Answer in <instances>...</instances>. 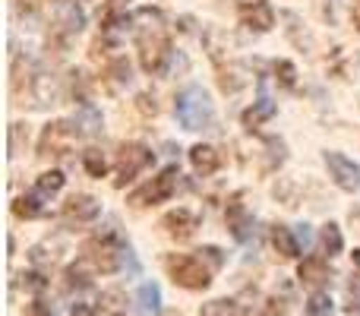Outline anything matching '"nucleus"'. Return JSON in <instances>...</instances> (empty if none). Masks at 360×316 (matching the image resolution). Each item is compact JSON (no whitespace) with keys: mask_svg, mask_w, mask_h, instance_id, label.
I'll return each mask as SVG.
<instances>
[{"mask_svg":"<svg viewBox=\"0 0 360 316\" xmlns=\"http://www.w3.org/2000/svg\"><path fill=\"white\" fill-rule=\"evenodd\" d=\"M174 114L184 130H205L212 124V118H215V108H212V99L205 89L186 86L174 101Z\"/></svg>","mask_w":360,"mask_h":316,"instance_id":"obj_1","label":"nucleus"},{"mask_svg":"<svg viewBox=\"0 0 360 316\" xmlns=\"http://www.w3.org/2000/svg\"><path fill=\"white\" fill-rule=\"evenodd\" d=\"M165 266H168L171 279H174L180 288H190V291L209 288V282H212V269L205 266L199 256H168Z\"/></svg>","mask_w":360,"mask_h":316,"instance_id":"obj_2","label":"nucleus"},{"mask_svg":"<svg viewBox=\"0 0 360 316\" xmlns=\"http://www.w3.org/2000/svg\"><path fill=\"white\" fill-rule=\"evenodd\" d=\"M177 180H180V171H177V168H174V165L165 168L158 177H152V184L139 187V190L133 193L130 203H133V206H155V203H165V199L174 196Z\"/></svg>","mask_w":360,"mask_h":316,"instance_id":"obj_3","label":"nucleus"},{"mask_svg":"<svg viewBox=\"0 0 360 316\" xmlns=\"http://www.w3.org/2000/svg\"><path fill=\"white\" fill-rule=\"evenodd\" d=\"M326 168H329V177L342 190H348V193L360 190V165L354 158L342 156V152H326Z\"/></svg>","mask_w":360,"mask_h":316,"instance_id":"obj_4","label":"nucleus"},{"mask_svg":"<svg viewBox=\"0 0 360 316\" xmlns=\"http://www.w3.org/2000/svg\"><path fill=\"white\" fill-rule=\"evenodd\" d=\"M152 161H155V152H152L149 146H139V143L124 146V149H120V165H117V171H120L117 184L124 187L127 180H133L139 171H143V168H149Z\"/></svg>","mask_w":360,"mask_h":316,"instance_id":"obj_5","label":"nucleus"},{"mask_svg":"<svg viewBox=\"0 0 360 316\" xmlns=\"http://www.w3.org/2000/svg\"><path fill=\"white\" fill-rule=\"evenodd\" d=\"M54 23H57V29L67 32V35H79L82 25H86V13H82L73 0H60V4L54 6Z\"/></svg>","mask_w":360,"mask_h":316,"instance_id":"obj_6","label":"nucleus"},{"mask_svg":"<svg viewBox=\"0 0 360 316\" xmlns=\"http://www.w3.org/2000/svg\"><path fill=\"white\" fill-rule=\"evenodd\" d=\"M243 23L256 32H269L275 25V13L266 0H256V4H247L243 6Z\"/></svg>","mask_w":360,"mask_h":316,"instance_id":"obj_7","label":"nucleus"},{"mask_svg":"<svg viewBox=\"0 0 360 316\" xmlns=\"http://www.w3.org/2000/svg\"><path fill=\"white\" fill-rule=\"evenodd\" d=\"M63 215L76 218V222H92V218L101 215V203L95 196H73L63 206Z\"/></svg>","mask_w":360,"mask_h":316,"instance_id":"obj_8","label":"nucleus"},{"mask_svg":"<svg viewBox=\"0 0 360 316\" xmlns=\"http://www.w3.org/2000/svg\"><path fill=\"white\" fill-rule=\"evenodd\" d=\"M70 130H73L76 137H95V133L101 130V114L95 111L92 105H86L82 111H76L73 120H70Z\"/></svg>","mask_w":360,"mask_h":316,"instance_id":"obj_9","label":"nucleus"},{"mask_svg":"<svg viewBox=\"0 0 360 316\" xmlns=\"http://www.w3.org/2000/svg\"><path fill=\"white\" fill-rule=\"evenodd\" d=\"M297 275L304 285H323V282L329 279V266H326V260H319V256H307V260L300 263Z\"/></svg>","mask_w":360,"mask_h":316,"instance_id":"obj_10","label":"nucleus"},{"mask_svg":"<svg viewBox=\"0 0 360 316\" xmlns=\"http://www.w3.org/2000/svg\"><path fill=\"white\" fill-rule=\"evenodd\" d=\"M190 161H193V168H196L202 177H209V174L218 171V152L212 149V146H193Z\"/></svg>","mask_w":360,"mask_h":316,"instance_id":"obj_11","label":"nucleus"},{"mask_svg":"<svg viewBox=\"0 0 360 316\" xmlns=\"http://www.w3.org/2000/svg\"><path fill=\"white\" fill-rule=\"evenodd\" d=\"M228 228H231V234H234L237 241H247V237L253 234V218L247 215V209H243V206H231Z\"/></svg>","mask_w":360,"mask_h":316,"instance_id":"obj_12","label":"nucleus"},{"mask_svg":"<svg viewBox=\"0 0 360 316\" xmlns=\"http://www.w3.org/2000/svg\"><path fill=\"white\" fill-rule=\"evenodd\" d=\"M272 244L281 256H300V244H297V234L285 225H275L272 228Z\"/></svg>","mask_w":360,"mask_h":316,"instance_id":"obj_13","label":"nucleus"},{"mask_svg":"<svg viewBox=\"0 0 360 316\" xmlns=\"http://www.w3.org/2000/svg\"><path fill=\"white\" fill-rule=\"evenodd\" d=\"M196 225H199V218L193 215V212H186V209H177V212H171V215L165 218V228H168L171 234H180V237L193 234Z\"/></svg>","mask_w":360,"mask_h":316,"instance_id":"obj_14","label":"nucleus"},{"mask_svg":"<svg viewBox=\"0 0 360 316\" xmlns=\"http://www.w3.org/2000/svg\"><path fill=\"white\" fill-rule=\"evenodd\" d=\"M41 199H44L41 193L32 190V193H25V196H19L16 203H13V212H16L19 218H35V215H41V212H44Z\"/></svg>","mask_w":360,"mask_h":316,"instance_id":"obj_15","label":"nucleus"},{"mask_svg":"<svg viewBox=\"0 0 360 316\" xmlns=\"http://www.w3.org/2000/svg\"><path fill=\"white\" fill-rule=\"evenodd\" d=\"M272 114H275V101L259 99L253 108H250V111H243V127H250V130H253V127H259L262 120H269Z\"/></svg>","mask_w":360,"mask_h":316,"instance_id":"obj_16","label":"nucleus"},{"mask_svg":"<svg viewBox=\"0 0 360 316\" xmlns=\"http://www.w3.org/2000/svg\"><path fill=\"white\" fill-rule=\"evenodd\" d=\"M139 307H143L146 313H158L162 310V288L155 285V282H146V285H139Z\"/></svg>","mask_w":360,"mask_h":316,"instance_id":"obj_17","label":"nucleus"},{"mask_svg":"<svg viewBox=\"0 0 360 316\" xmlns=\"http://www.w3.org/2000/svg\"><path fill=\"white\" fill-rule=\"evenodd\" d=\"M63 184H67V177H63V171H44L41 177L35 180V193H41L44 199L54 196V193L63 190Z\"/></svg>","mask_w":360,"mask_h":316,"instance_id":"obj_18","label":"nucleus"},{"mask_svg":"<svg viewBox=\"0 0 360 316\" xmlns=\"http://www.w3.org/2000/svg\"><path fill=\"white\" fill-rule=\"evenodd\" d=\"M319 237H323V250H326L329 256H338V253L345 250V237H342V231H338V225H335V222L326 225L323 234H319Z\"/></svg>","mask_w":360,"mask_h":316,"instance_id":"obj_19","label":"nucleus"},{"mask_svg":"<svg viewBox=\"0 0 360 316\" xmlns=\"http://www.w3.org/2000/svg\"><path fill=\"white\" fill-rule=\"evenodd\" d=\"M82 165H86V171L92 174V177H105V174H108V158L101 156L98 149L82 152Z\"/></svg>","mask_w":360,"mask_h":316,"instance_id":"obj_20","label":"nucleus"},{"mask_svg":"<svg viewBox=\"0 0 360 316\" xmlns=\"http://www.w3.org/2000/svg\"><path fill=\"white\" fill-rule=\"evenodd\" d=\"M307 313L310 316H329L332 313V298L326 291H313L307 301Z\"/></svg>","mask_w":360,"mask_h":316,"instance_id":"obj_21","label":"nucleus"},{"mask_svg":"<svg viewBox=\"0 0 360 316\" xmlns=\"http://www.w3.org/2000/svg\"><path fill=\"white\" fill-rule=\"evenodd\" d=\"M89 285H92V279H89V272L82 269V263L67 269V288L70 291H82V288H89Z\"/></svg>","mask_w":360,"mask_h":316,"instance_id":"obj_22","label":"nucleus"},{"mask_svg":"<svg viewBox=\"0 0 360 316\" xmlns=\"http://www.w3.org/2000/svg\"><path fill=\"white\" fill-rule=\"evenodd\" d=\"M199 316H234V301H209Z\"/></svg>","mask_w":360,"mask_h":316,"instance_id":"obj_23","label":"nucleus"},{"mask_svg":"<svg viewBox=\"0 0 360 316\" xmlns=\"http://www.w3.org/2000/svg\"><path fill=\"white\" fill-rule=\"evenodd\" d=\"M196 256H199L202 263H209L212 272H215V269H221V263H224V253H221L218 247H199V250H196Z\"/></svg>","mask_w":360,"mask_h":316,"instance_id":"obj_24","label":"nucleus"},{"mask_svg":"<svg viewBox=\"0 0 360 316\" xmlns=\"http://www.w3.org/2000/svg\"><path fill=\"white\" fill-rule=\"evenodd\" d=\"M345 294H348V313H357L360 316V279H351L348 288H345Z\"/></svg>","mask_w":360,"mask_h":316,"instance_id":"obj_25","label":"nucleus"},{"mask_svg":"<svg viewBox=\"0 0 360 316\" xmlns=\"http://www.w3.org/2000/svg\"><path fill=\"white\" fill-rule=\"evenodd\" d=\"M19 279H22V288H29V291H44V288H48V282L38 272H22Z\"/></svg>","mask_w":360,"mask_h":316,"instance_id":"obj_26","label":"nucleus"},{"mask_svg":"<svg viewBox=\"0 0 360 316\" xmlns=\"http://www.w3.org/2000/svg\"><path fill=\"white\" fill-rule=\"evenodd\" d=\"M32 316H57V307L51 301H35L32 304Z\"/></svg>","mask_w":360,"mask_h":316,"instance_id":"obj_27","label":"nucleus"},{"mask_svg":"<svg viewBox=\"0 0 360 316\" xmlns=\"http://www.w3.org/2000/svg\"><path fill=\"white\" fill-rule=\"evenodd\" d=\"M294 234H297V244H300V247H310V244H313V234H310V225H294Z\"/></svg>","mask_w":360,"mask_h":316,"instance_id":"obj_28","label":"nucleus"},{"mask_svg":"<svg viewBox=\"0 0 360 316\" xmlns=\"http://www.w3.org/2000/svg\"><path fill=\"white\" fill-rule=\"evenodd\" d=\"M275 70H278V73H281V82H285V86H294V63L281 61Z\"/></svg>","mask_w":360,"mask_h":316,"instance_id":"obj_29","label":"nucleus"},{"mask_svg":"<svg viewBox=\"0 0 360 316\" xmlns=\"http://www.w3.org/2000/svg\"><path fill=\"white\" fill-rule=\"evenodd\" d=\"M114 73H117V82H130V63L117 61V67H114Z\"/></svg>","mask_w":360,"mask_h":316,"instance_id":"obj_30","label":"nucleus"},{"mask_svg":"<svg viewBox=\"0 0 360 316\" xmlns=\"http://www.w3.org/2000/svg\"><path fill=\"white\" fill-rule=\"evenodd\" d=\"M73 316H95V310H92V307H86V304H76Z\"/></svg>","mask_w":360,"mask_h":316,"instance_id":"obj_31","label":"nucleus"},{"mask_svg":"<svg viewBox=\"0 0 360 316\" xmlns=\"http://www.w3.org/2000/svg\"><path fill=\"white\" fill-rule=\"evenodd\" d=\"M351 260H354V266L360 269V250H354V253H351Z\"/></svg>","mask_w":360,"mask_h":316,"instance_id":"obj_32","label":"nucleus"}]
</instances>
